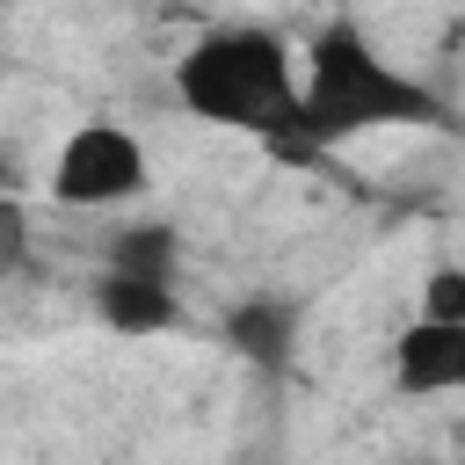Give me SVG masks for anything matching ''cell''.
I'll use <instances>...</instances> for the list:
<instances>
[{
  "instance_id": "cell-1",
  "label": "cell",
  "mask_w": 465,
  "mask_h": 465,
  "mask_svg": "<svg viewBox=\"0 0 465 465\" xmlns=\"http://www.w3.org/2000/svg\"><path fill=\"white\" fill-rule=\"evenodd\" d=\"M174 94L189 116L218 124V131H240V138H262L269 153L283 160H305V138H298V58L276 29L262 22H218L203 29L182 58H174Z\"/></svg>"
},
{
  "instance_id": "cell-2",
  "label": "cell",
  "mask_w": 465,
  "mask_h": 465,
  "mask_svg": "<svg viewBox=\"0 0 465 465\" xmlns=\"http://www.w3.org/2000/svg\"><path fill=\"white\" fill-rule=\"evenodd\" d=\"M298 138H305V160L341 145V138H363V131H429L443 124V94L414 73H400L356 22H327L312 44H305V73H298Z\"/></svg>"
},
{
  "instance_id": "cell-3",
  "label": "cell",
  "mask_w": 465,
  "mask_h": 465,
  "mask_svg": "<svg viewBox=\"0 0 465 465\" xmlns=\"http://www.w3.org/2000/svg\"><path fill=\"white\" fill-rule=\"evenodd\" d=\"M153 189V160L138 145V131L124 124H73L65 145L51 153V196L73 203V211H116L131 196Z\"/></svg>"
},
{
  "instance_id": "cell-4",
  "label": "cell",
  "mask_w": 465,
  "mask_h": 465,
  "mask_svg": "<svg viewBox=\"0 0 465 465\" xmlns=\"http://www.w3.org/2000/svg\"><path fill=\"white\" fill-rule=\"evenodd\" d=\"M392 385L400 392H465V320H414L392 341Z\"/></svg>"
},
{
  "instance_id": "cell-5",
  "label": "cell",
  "mask_w": 465,
  "mask_h": 465,
  "mask_svg": "<svg viewBox=\"0 0 465 465\" xmlns=\"http://www.w3.org/2000/svg\"><path fill=\"white\" fill-rule=\"evenodd\" d=\"M94 320L116 334H167L182 320L174 283L167 276H131V269H102L94 276Z\"/></svg>"
},
{
  "instance_id": "cell-6",
  "label": "cell",
  "mask_w": 465,
  "mask_h": 465,
  "mask_svg": "<svg viewBox=\"0 0 465 465\" xmlns=\"http://www.w3.org/2000/svg\"><path fill=\"white\" fill-rule=\"evenodd\" d=\"M225 341H232V356H247L262 371H283L291 349H298V305H283V298H240L225 312Z\"/></svg>"
},
{
  "instance_id": "cell-7",
  "label": "cell",
  "mask_w": 465,
  "mask_h": 465,
  "mask_svg": "<svg viewBox=\"0 0 465 465\" xmlns=\"http://www.w3.org/2000/svg\"><path fill=\"white\" fill-rule=\"evenodd\" d=\"M174 262H182V247H174V232H167V225H131V232H116V240H109V269L167 276V283H174Z\"/></svg>"
},
{
  "instance_id": "cell-8",
  "label": "cell",
  "mask_w": 465,
  "mask_h": 465,
  "mask_svg": "<svg viewBox=\"0 0 465 465\" xmlns=\"http://www.w3.org/2000/svg\"><path fill=\"white\" fill-rule=\"evenodd\" d=\"M421 312H429V320H465V269H429Z\"/></svg>"
},
{
  "instance_id": "cell-9",
  "label": "cell",
  "mask_w": 465,
  "mask_h": 465,
  "mask_svg": "<svg viewBox=\"0 0 465 465\" xmlns=\"http://www.w3.org/2000/svg\"><path fill=\"white\" fill-rule=\"evenodd\" d=\"M29 254V218H22V203L0 189V269H15Z\"/></svg>"
},
{
  "instance_id": "cell-10",
  "label": "cell",
  "mask_w": 465,
  "mask_h": 465,
  "mask_svg": "<svg viewBox=\"0 0 465 465\" xmlns=\"http://www.w3.org/2000/svg\"><path fill=\"white\" fill-rule=\"evenodd\" d=\"M7 182H15V167H7V153H0V189H7Z\"/></svg>"
}]
</instances>
